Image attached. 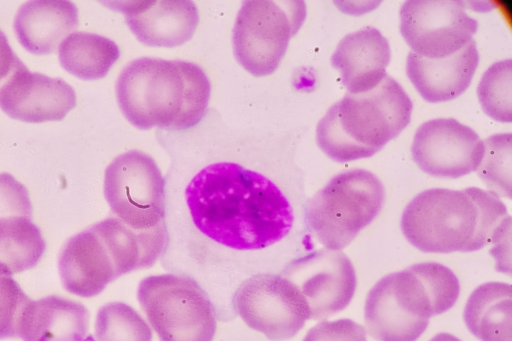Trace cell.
<instances>
[{"label": "cell", "instance_id": "cell-27", "mask_svg": "<svg viewBox=\"0 0 512 341\" xmlns=\"http://www.w3.org/2000/svg\"><path fill=\"white\" fill-rule=\"evenodd\" d=\"M30 301L12 274L0 266V338L18 336L22 315Z\"/></svg>", "mask_w": 512, "mask_h": 341}, {"label": "cell", "instance_id": "cell-6", "mask_svg": "<svg viewBox=\"0 0 512 341\" xmlns=\"http://www.w3.org/2000/svg\"><path fill=\"white\" fill-rule=\"evenodd\" d=\"M412 102L388 74L373 89L347 93L316 127L319 148L337 162L374 155L410 123Z\"/></svg>", "mask_w": 512, "mask_h": 341}, {"label": "cell", "instance_id": "cell-18", "mask_svg": "<svg viewBox=\"0 0 512 341\" xmlns=\"http://www.w3.org/2000/svg\"><path fill=\"white\" fill-rule=\"evenodd\" d=\"M479 63L476 42L444 59H427L410 52L406 73L418 93L428 102L453 100L469 87Z\"/></svg>", "mask_w": 512, "mask_h": 341}, {"label": "cell", "instance_id": "cell-32", "mask_svg": "<svg viewBox=\"0 0 512 341\" xmlns=\"http://www.w3.org/2000/svg\"><path fill=\"white\" fill-rule=\"evenodd\" d=\"M83 341H96V340L91 336H87Z\"/></svg>", "mask_w": 512, "mask_h": 341}, {"label": "cell", "instance_id": "cell-10", "mask_svg": "<svg viewBox=\"0 0 512 341\" xmlns=\"http://www.w3.org/2000/svg\"><path fill=\"white\" fill-rule=\"evenodd\" d=\"M104 195L115 218L138 232L165 227V180L155 160L131 150L106 168Z\"/></svg>", "mask_w": 512, "mask_h": 341}, {"label": "cell", "instance_id": "cell-1", "mask_svg": "<svg viewBox=\"0 0 512 341\" xmlns=\"http://www.w3.org/2000/svg\"><path fill=\"white\" fill-rule=\"evenodd\" d=\"M203 119L161 140L170 165L160 263L232 307L243 281L285 268L296 216L272 141Z\"/></svg>", "mask_w": 512, "mask_h": 341}, {"label": "cell", "instance_id": "cell-4", "mask_svg": "<svg viewBox=\"0 0 512 341\" xmlns=\"http://www.w3.org/2000/svg\"><path fill=\"white\" fill-rule=\"evenodd\" d=\"M459 293L456 275L439 263H419L391 273L368 292L366 329L377 341H416L429 318L450 309Z\"/></svg>", "mask_w": 512, "mask_h": 341}, {"label": "cell", "instance_id": "cell-23", "mask_svg": "<svg viewBox=\"0 0 512 341\" xmlns=\"http://www.w3.org/2000/svg\"><path fill=\"white\" fill-rule=\"evenodd\" d=\"M45 251L39 228L24 217L0 220V266L11 274L33 268Z\"/></svg>", "mask_w": 512, "mask_h": 341}, {"label": "cell", "instance_id": "cell-26", "mask_svg": "<svg viewBox=\"0 0 512 341\" xmlns=\"http://www.w3.org/2000/svg\"><path fill=\"white\" fill-rule=\"evenodd\" d=\"M484 153L476 169L478 176L498 197L511 198V133L483 140Z\"/></svg>", "mask_w": 512, "mask_h": 341}, {"label": "cell", "instance_id": "cell-20", "mask_svg": "<svg viewBox=\"0 0 512 341\" xmlns=\"http://www.w3.org/2000/svg\"><path fill=\"white\" fill-rule=\"evenodd\" d=\"M89 311L80 302L58 296L30 301L18 336L23 341H83L88 336Z\"/></svg>", "mask_w": 512, "mask_h": 341}, {"label": "cell", "instance_id": "cell-5", "mask_svg": "<svg viewBox=\"0 0 512 341\" xmlns=\"http://www.w3.org/2000/svg\"><path fill=\"white\" fill-rule=\"evenodd\" d=\"M165 230L138 232L108 218L72 237L59 257L64 288L92 297L119 276L151 267L165 246Z\"/></svg>", "mask_w": 512, "mask_h": 341}, {"label": "cell", "instance_id": "cell-11", "mask_svg": "<svg viewBox=\"0 0 512 341\" xmlns=\"http://www.w3.org/2000/svg\"><path fill=\"white\" fill-rule=\"evenodd\" d=\"M232 308L248 327L272 341L294 337L309 320L304 298L279 273L243 281L233 294Z\"/></svg>", "mask_w": 512, "mask_h": 341}, {"label": "cell", "instance_id": "cell-15", "mask_svg": "<svg viewBox=\"0 0 512 341\" xmlns=\"http://www.w3.org/2000/svg\"><path fill=\"white\" fill-rule=\"evenodd\" d=\"M75 106V91L66 81L27 68L0 93L2 110L11 118L28 123L60 121Z\"/></svg>", "mask_w": 512, "mask_h": 341}, {"label": "cell", "instance_id": "cell-3", "mask_svg": "<svg viewBox=\"0 0 512 341\" xmlns=\"http://www.w3.org/2000/svg\"><path fill=\"white\" fill-rule=\"evenodd\" d=\"M211 86L204 71L185 61L140 58L130 63L116 84L119 107L139 129L181 131L207 114Z\"/></svg>", "mask_w": 512, "mask_h": 341}, {"label": "cell", "instance_id": "cell-24", "mask_svg": "<svg viewBox=\"0 0 512 341\" xmlns=\"http://www.w3.org/2000/svg\"><path fill=\"white\" fill-rule=\"evenodd\" d=\"M95 340L152 341V331L134 308L122 302H112L98 310Z\"/></svg>", "mask_w": 512, "mask_h": 341}, {"label": "cell", "instance_id": "cell-2", "mask_svg": "<svg viewBox=\"0 0 512 341\" xmlns=\"http://www.w3.org/2000/svg\"><path fill=\"white\" fill-rule=\"evenodd\" d=\"M401 228L408 242L423 252H472L510 235L511 216L488 190L433 188L409 202Z\"/></svg>", "mask_w": 512, "mask_h": 341}, {"label": "cell", "instance_id": "cell-14", "mask_svg": "<svg viewBox=\"0 0 512 341\" xmlns=\"http://www.w3.org/2000/svg\"><path fill=\"white\" fill-rule=\"evenodd\" d=\"M483 153V140L478 134L453 118L423 123L411 146L416 165L424 173L441 178H459L476 171Z\"/></svg>", "mask_w": 512, "mask_h": 341}, {"label": "cell", "instance_id": "cell-31", "mask_svg": "<svg viewBox=\"0 0 512 341\" xmlns=\"http://www.w3.org/2000/svg\"><path fill=\"white\" fill-rule=\"evenodd\" d=\"M429 341H461V340L450 333H439V334H436Z\"/></svg>", "mask_w": 512, "mask_h": 341}, {"label": "cell", "instance_id": "cell-19", "mask_svg": "<svg viewBox=\"0 0 512 341\" xmlns=\"http://www.w3.org/2000/svg\"><path fill=\"white\" fill-rule=\"evenodd\" d=\"M78 25L76 6L65 0H35L23 4L15 17L14 30L31 53L52 54Z\"/></svg>", "mask_w": 512, "mask_h": 341}, {"label": "cell", "instance_id": "cell-16", "mask_svg": "<svg viewBox=\"0 0 512 341\" xmlns=\"http://www.w3.org/2000/svg\"><path fill=\"white\" fill-rule=\"evenodd\" d=\"M122 11L131 31L149 46L175 47L191 39L199 23L196 5L187 0L112 2Z\"/></svg>", "mask_w": 512, "mask_h": 341}, {"label": "cell", "instance_id": "cell-29", "mask_svg": "<svg viewBox=\"0 0 512 341\" xmlns=\"http://www.w3.org/2000/svg\"><path fill=\"white\" fill-rule=\"evenodd\" d=\"M302 341H367L364 328L351 319L322 321Z\"/></svg>", "mask_w": 512, "mask_h": 341}, {"label": "cell", "instance_id": "cell-9", "mask_svg": "<svg viewBox=\"0 0 512 341\" xmlns=\"http://www.w3.org/2000/svg\"><path fill=\"white\" fill-rule=\"evenodd\" d=\"M305 15L302 1H245L232 38L239 64L256 77L275 72Z\"/></svg>", "mask_w": 512, "mask_h": 341}, {"label": "cell", "instance_id": "cell-30", "mask_svg": "<svg viewBox=\"0 0 512 341\" xmlns=\"http://www.w3.org/2000/svg\"><path fill=\"white\" fill-rule=\"evenodd\" d=\"M26 68L13 52L5 34L0 30V93L16 74Z\"/></svg>", "mask_w": 512, "mask_h": 341}, {"label": "cell", "instance_id": "cell-13", "mask_svg": "<svg viewBox=\"0 0 512 341\" xmlns=\"http://www.w3.org/2000/svg\"><path fill=\"white\" fill-rule=\"evenodd\" d=\"M279 274L304 298L309 320H323L342 311L356 289L355 269L341 250L323 248L300 256Z\"/></svg>", "mask_w": 512, "mask_h": 341}, {"label": "cell", "instance_id": "cell-25", "mask_svg": "<svg viewBox=\"0 0 512 341\" xmlns=\"http://www.w3.org/2000/svg\"><path fill=\"white\" fill-rule=\"evenodd\" d=\"M477 96L483 111L499 122L512 121L511 59L493 63L482 75Z\"/></svg>", "mask_w": 512, "mask_h": 341}, {"label": "cell", "instance_id": "cell-28", "mask_svg": "<svg viewBox=\"0 0 512 341\" xmlns=\"http://www.w3.org/2000/svg\"><path fill=\"white\" fill-rule=\"evenodd\" d=\"M31 219L32 204L27 188L8 173H0V220Z\"/></svg>", "mask_w": 512, "mask_h": 341}, {"label": "cell", "instance_id": "cell-17", "mask_svg": "<svg viewBox=\"0 0 512 341\" xmlns=\"http://www.w3.org/2000/svg\"><path fill=\"white\" fill-rule=\"evenodd\" d=\"M391 59L387 39L374 27H365L344 36L331 56V64L349 93L376 87L387 75Z\"/></svg>", "mask_w": 512, "mask_h": 341}, {"label": "cell", "instance_id": "cell-8", "mask_svg": "<svg viewBox=\"0 0 512 341\" xmlns=\"http://www.w3.org/2000/svg\"><path fill=\"white\" fill-rule=\"evenodd\" d=\"M137 299L160 341H212L216 309L191 278L174 273L148 276L138 286Z\"/></svg>", "mask_w": 512, "mask_h": 341}, {"label": "cell", "instance_id": "cell-12", "mask_svg": "<svg viewBox=\"0 0 512 341\" xmlns=\"http://www.w3.org/2000/svg\"><path fill=\"white\" fill-rule=\"evenodd\" d=\"M464 1L409 0L400 9V32L411 52L444 59L460 51L478 29Z\"/></svg>", "mask_w": 512, "mask_h": 341}, {"label": "cell", "instance_id": "cell-22", "mask_svg": "<svg viewBox=\"0 0 512 341\" xmlns=\"http://www.w3.org/2000/svg\"><path fill=\"white\" fill-rule=\"evenodd\" d=\"M119 55V48L112 40L86 32L71 33L59 46L61 66L84 80L104 77Z\"/></svg>", "mask_w": 512, "mask_h": 341}, {"label": "cell", "instance_id": "cell-7", "mask_svg": "<svg viewBox=\"0 0 512 341\" xmlns=\"http://www.w3.org/2000/svg\"><path fill=\"white\" fill-rule=\"evenodd\" d=\"M384 187L371 172L354 169L335 176L305 206L308 231L327 249L346 247L377 216Z\"/></svg>", "mask_w": 512, "mask_h": 341}, {"label": "cell", "instance_id": "cell-21", "mask_svg": "<svg viewBox=\"0 0 512 341\" xmlns=\"http://www.w3.org/2000/svg\"><path fill=\"white\" fill-rule=\"evenodd\" d=\"M463 317L470 332L481 341H512V287L487 282L469 296Z\"/></svg>", "mask_w": 512, "mask_h": 341}]
</instances>
